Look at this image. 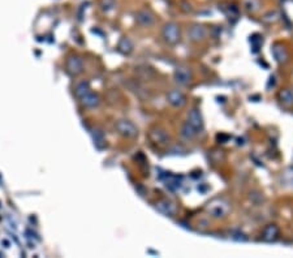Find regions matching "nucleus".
<instances>
[{
	"mask_svg": "<svg viewBox=\"0 0 293 258\" xmlns=\"http://www.w3.org/2000/svg\"><path fill=\"white\" fill-rule=\"evenodd\" d=\"M100 7H102L103 11H110V9L115 7V1L114 0H102L100 1Z\"/></svg>",
	"mask_w": 293,
	"mask_h": 258,
	"instance_id": "obj_22",
	"label": "nucleus"
},
{
	"mask_svg": "<svg viewBox=\"0 0 293 258\" xmlns=\"http://www.w3.org/2000/svg\"><path fill=\"white\" fill-rule=\"evenodd\" d=\"M272 55H274V59L279 64L286 63L287 59H288V53H287L286 47L282 45H275L272 47Z\"/></svg>",
	"mask_w": 293,
	"mask_h": 258,
	"instance_id": "obj_13",
	"label": "nucleus"
},
{
	"mask_svg": "<svg viewBox=\"0 0 293 258\" xmlns=\"http://www.w3.org/2000/svg\"><path fill=\"white\" fill-rule=\"evenodd\" d=\"M262 239L266 243H274L279 239V227L275 225H268L264 229L262 232Z\"/></svg>",
	"mask_w": 293,
	"mask_h": 258,
	"instance_id": "obj_10",
	"label": "nucleus"
},
{
	"mask_svg": "<svg viewBox=\"0 0 293 258\" xmlns=\"http://www.w3.org/2000/svg\"><path fill=\"white\" fill-rule=\"evenodd\" d=\"M89 91H91L90 90V86L89 84L86 83V81H81V83H78L77 85H76V87H74V94H76V97L80 98L81 99L85 94H88Z\"/></svg>",
	"mask_w": 293,
	"mask_h": 258,
	"instance_id": "obj_17",
	"label": "nucleus"
},
{
	"mask_svg": "<svg viewBox=\"0 0 293 258\" xmlns=\"http://www.w3.org/2000/svg\"><path fill=\"white\" fill-rule=\"evenodd\" d=\"M148 137L154 143H158V145H166L170 140V136L164 129L162 128H152L150 133H148Z\"/></svg>",
	"mask_w": 293,
	"mask_h": 258,
	"instance_id": "obj_5",
	"label": "nucleus"
},
{
	"mask_svg": "<svg viewBox=\"0 0 293 258\" xmlns=\"http://www.w3.org/2000/svg\"><path fill=\"white\" fill-rule=\"evenodd\" d=\"M162 35H163L164 41L167 42L168 45H176L180 41V29H178L177 24H166L163 27V30H162Z\"/></svg>",
	"mask_w": 293,
	"mask_h": 258,
	"instance_id": "obj_2",
	"label": "nucleus"
},
{
	"mask_svg": "<svg viewBox=\"0 0 293 258\" xmlns=\"http://www.w3.org/2000/svg\"><path fill=\"white\" fill-rule=\"evenodd\" d=\"M279 17H280V13L278 11H268L264 16V21H266V23H275L276 20H279Z\"/></svg>",
	"mask_w": 293,
	"mask_h": 258,
	"instance_id": "obj_21",
	"label": "nucleus"
},
{
	"mask_svg": "<svg viewBox=\"0 0 293 258\" xmlns=\"http://www.w3.org/2000/svg\"><path fill=\"white\" fill-rule=\"evenodd\" d=\"M282 184L286 187H293V167L287 169L282 175Z\"/></svg>",
	"mask_w": 293,
	"mask_h": 258,
	"instance_id": "obj_19",
	"label": "nucleus"
},
{
	"mask_svg": "<svg viewBox=\"0 0 293 258\" xmlns=\"http://www.w3.org/2000/svg\"><path fill=\"white\" fill-rule=\"evenodd\" d=\"M279 101L282 102L283 105L287 106V107H291L293 106V91L290 89H283L280 93H279Z\"/></svg>",
	"mask_w": 293,
	"mask_h": 258,
	"instance_id": "obj_15",
	"label": "nucleus"
},
{
	"mask_svg": "<svg viewBox=\"0 0 293 258\" xmlns=\"http://www.w3.org/2000/svg\"><path fill=\"white\" fill-rule=\"evenodd\" d=\"M155 209L160 214L166 215V217H174L176 214V205L172 201H168V200H160V201L156 202Z\"/></svg>",
	"mask_w": 293,
	"mask_h": 258,
	"instance_id": "obj_6",
	"label": "nucleus"
},
{
	"mask_svg": "<svg viewBox=\"0 0 293 258\" xmlns=\"http://www.w3.org/2000/svg\"><path fill=\"white\" fill-rule=\"evenodd\" d=\"M174 79L180 85H188L192 80V72H190L189 68L178 67L175 69Z\"/></svg>",
	"mask_w": 293,
	"mask_h": 258,
	"instance_id": "obj_7",
	"label": "nucleus"
},
{
	"mask_svg": "<svg viewBox=\"0 0 293 258\" xmlns=\"http://www.w3.org/2000/svg\"><path fill=\"white\" fill-rule=\"evenodd\" d=\"M115 128L120 135L126 137V139H133L138 133L137 127H136L132 121H129V120H119V121L116 123Z\"/></svg>",
	"mask_w": 293,
	"mask_h": 258,
	"instance_id": "obj_3",
	"label": "nucleus"
},
{
	"mask_svg": "<svg viewBox=\"0 0 293 258\" xmlns=\"http://www.w3.org/2000/svg\"><path fill=\"white\" fill-rule=\"evenodd\" d=\"M81 103L85 107H95V106L99 105V97L97 94H94L93 91H89L81 98Z\"/></svg>",
	"mask_w": 293,
	"mask_h": 258,
	"instance_id": "obj_14",
	"label": "nucleus"
},
{
	"mask_svg": "<svg viewBox=\"0 0 293 258\" xmlns=\"http://www.w3.org/2000/svg\"><path fill=\"white\" fill-rule=\"evenodd\" d=\"M244 8L249 13H254L260 9V1L258 0H244Z\"/></svg>",
	"mask_w": 293,
	"mask_h": 258,
	"instance_id": "obj_20",
	"label": "nucleus"
},
{
	"mask_svg": "<svg viewBox=\"0 0 293 258\" xmlns=\"http://www.w3.org/2000/svg\"><path fill=\"white\" fill-rule=\"evenodd\" d=\"M200 132L197 131L196 128H193L192 125H190L189 123H185L184 125L181 127V136L184 137V139L186 140H192L194 139L197 135H198Z\"/></svg>",
	"mask_w": 293,
	"mask_h": 258,
	"instance_id": "obj_16",
	"label": "nucleus"
},
{
	"mask_svg": "<svg viewBox=\"0 0 293 258\" xmlns=\"http://www.w3.org/2000/svg\"><path fill=\"white\" fill-rule=\"evenodd\" d=\"M186 123H189L190 125L193 128H196L198 132L202 131V128H204V119H202L200 110H190L189 114H188V121H186Z\"/></svg>",
	"mask_w": 293,
	"mask_h": 258,
	"instance_id": "obj_9",
	"label": "nucleus"
},
{
	"mask_svg": "<svg viewBox=\"0 0 293 258\" xmlns=\"http://www.w3.org/2000/svg\"><path fill=\"white\" fill-rule=\"evenodd\" d=\"M119 50L125 55H129L133 51V43L130 42L129 38H122L119 43Z\"/></svg>",
	"mask_w": 293,
	"mask_h": 258,
	"instance_id": "obj_18",
	"label": "nucleus"
},
{
	"mask_svg": "<svg viewBox=\"0 0 293 258\" xmlns=\"http://www.w3.org/2000/svg\"><path fill=\"white\" fill-rule=\"evenodd\" d=\"M136 21H137L140 25H142V27H151L152 24H154V21H155V19H154V16H152L151 12L144 9V11L137 12V15H136Z\"/></svg>",
	"mask_w": 293,
	"mask_h": 258,
	"instance_id": "obj_11",
	"label": "nucleus"
},
{
	"mask_svg": "<svg viewBox=\"0 0 293 258\" xmlns=\"http://www.w3.org/2000/svg\"><path fill=\"white\" fill-rule=\"evenodd\" d=\"M67 71L71 75L76 76L80 75L82 72V60L77 57H68L67 60Z\"/></svg>",
	"mask_w": 293,
	"mask_h": 258,
	"instance_id": "obj_12",
	"label": "nucleus"
},
{
	"mask_svg": "<svg viewBox=\"0 0 293 258\" xmlns=\"http://www.w3.org/2000/svg\"><path fill=\"white\" fill-rule=\"evenodd\" d=\"M167 101L168 103L174 107H182L186 105V97L185 94L180 91V90H171L167 94Z\"/></svg>",
	"mask_w": 293,
	"mask_h": 258,
	"instance_id": "obj_4",
	"label": "nucleus"
},
{
	"mask_svg": "<svg viewBox=\"0 0 293 258\" xmlns=\"http://www.w3.org/2000/svg\"><path fill=\"white\" fill-rule=\"evenodd\" d=\"M206 34H207V30H206L204 25H193L188 30V37H189L190 41L193 42L204 41L206 38Z\"/></svg>",
	"mask_w": 293,
	"mask_h": 258,
	"instance_id": "obj_8",
	"label": "nucleus"
},
{
	"mask_svg": "<svg viewBox=\"0 0 293 258\" xmlns=\"http://www.w3.org/2000/svg\"><path fill=\"white\" fill-rule=\"evenodd\" d=\"M232 239L236 240V241H246L248 237H246V235L242 233L241 231H234L232 232Z\"/></svg>",
	"mask_w": 293,
	"mask_h": 258,
	"instance_id": "obj_23",
	"label": "nucleus"
},
{
	"mask_svg": "<svg viewBox=\"0 0 293 258\" xmlns=\"http://www.w3.org/2000/svg\"><path fill=\"white\" fill-rule=\"evenodd\" d=\"M231 210L230 203L223 199H215L212 200L211 202H208L206 206V211L208 213V215L214 219H223L228 215Z\"/></svg>",
	"mask_w": 293,
	"mask_h": 258,
	"instance_id": "obj_1",
	"label": "nucleus"
}]
</instances>
